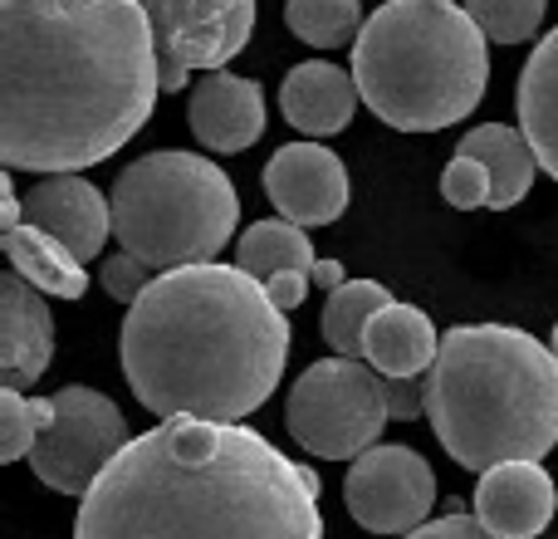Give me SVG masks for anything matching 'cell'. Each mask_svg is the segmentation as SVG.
Returning <instances> with one entry per match:
<instances>
[{"instance_id": "cell-19", "label": "cell", "mask_w": 558, "mask_h": 539, "mask_svg": "<svg viewBox=\"0 0 558 539\" xmlns=\"http://www.w3.org/2000/svg\"><path fill=\"white\" fill-rule=\"evenodd\" d=\"M520 133L530 137L539 167L558 182V25L534 45L520 74Z\"/></svg>"}, {"instance_id": "cell-28", "label": "cell", "mask_w": 558, "mask_h": 539, "mask_svg": "<svg viewBox=\"0 0 558 539\" xmlns=\"http://www.w3.org/2000/svg\"><path fill=\"white\" fill-rule=\"evenodd\" d=\"M387 412L397 422L426 417V378H387Z\"/></svg>"}, {"instance_id": "cell-27", "label": "cell", "mask_w": 558, "mask_h": 539, "mask_svg": "<svg viewBox=\"0 0 558 539\" xmlns=\"http://www.w3.org/2000/svg\"><path fill=\"white\" fill-rule=\"evenodd\" d=\"M153 279H157L153 270H147L143 261H133L128 251H118L113 261H104V289L118 299V304H128V309L143 299V289L153 285Z\"/></svg>"}, {"instance_id": "cell-16", "label": "cell", "mask_w": 558, "mask_h": 539, "mask_svg": "<svg viewBox=\"0 0 558 539\" xmlns=\"http://www.w3.org/2000/svg\"><path fill=\"white\" fill-rule=\"evenodd\" d=\"M357 79L348 69L328 64V59H304L284 74L279 84V113H284L289 128L314 137H328V133H343L353 123V108H357Z\"/></svg>"}, {"instance_id": "cell-20", "label": "cell", "mask_w": 558, "mask_h": 539, "mask_svg": "<svg viewBox=\"0 0 558 539\" xmlns=\"http://www.w3.org/2000/svg\"><path fill=\"white\" fill-rule=\"evenodd\" d=\"M5 255H10V270H15L25 285H35L39 295H54V299H84L88 289V275H84V261L74 251L45 236L39 226H20V231H5Z\"/></svg>"}, {"instance_id": "cell-7", "label": "cell", "mask_w": 558, "mask_h": 539, "mask_svg": "<svg viewBox=\"0 0 558 539\" xmlns=\"http://www.w3.org/2000/svg\"><path fill=\"white\" fill-rule=\"evenodd\" d=\"M387 378L363 358H318L299 373L284 403V427L308 456L357 462L387 427Z\"/></svg>"}, {"instance_id": "cell-32", "label": "cell", "mask_w": 558, "mask_h": 539, "mask_svg": "<svg viewBox=\"0 0 558 539\" xmlns=\"http://www.w3.org/2000/svg\"><path fill=\"white\" fill-rule=\"evenodd\" d=\"M554 358H558V324H554Z\"/></svg>"}, {"instance_id": "cell-30", "label": "cell", "mask_w": 558, "mask_h": 539, "mask_svg": "<svg viewBox=\"0 0 558 539\" xmlns=\"http://www.w3.org/2000/svg\"><path fill=\"white\" fill-rule=\"evenodd\" d=\"M308 279H314V275H299V270H289V275H275L265 289H270V299H275V304L289 314V309H299V304H304V295H308Z\"/></svg>"}, {"instance_id": "cell-24", "label": "cell", "mask_w": 558, "mask_h": 539, "mask_svg": "<svg viewBox=\"0 0 558 539\" xmlns=\"http://www.w3.org/2000/svg\"><path fill=\"white\" fill-rule=\"evenodd\" d=\"M49 422H54V397H25L15 387H0V462H29Z\"/></svg>"}, {"instance_id": "cell-22", "label": "cell", "mask_w": 558, "mask_h": 539, "mask_svg": "<svg viewBox=\"0 0 558 539\" xmlns=\"http://www.w3.org/2000/svg\"><path fill=\"white\" fill-rule=\"evenodd\" d=\"M392 304V289H383L377 279H348L328 295L324 304V338L338 358H363V338L383 309Z\"/></svg>"}, {"instance_id": "cell-5", "label": "cell", "mask_w": 558, "mask_h": 539, "mask_svg": "<svg viewBox=\"0 0 558 539\" xmlns=\"http://www.w3.org/2000/svg\"><path fill=\"white\" fill-rule=\"evenodd\" d=\"M363 104L397 133H441L475 113L490 39L456 0H383L353 45Z\"/></svg>"}, {"instance_id": "cell-26", "label": "cell", "mask_w": 558, "mask_h": 539, "mask_svg": "<svg viewBox=\"0 0 558 539\" xmlns=\"http://www.w3.org/2000/svg\"><path fill=\"white\" fill-rule=\"evenodd\" d=\"M441 196H446L451 206H461V212L490 206V196H495L490 172H485L475 157H461V153H456L451 163H446V172H441Z\"/></svg>"}, {"instance_id": "cell-9", "label": "cell", "mask_w": 558, "mask_h": 539, "mask_svg": "<svg viewBox=\"0 0 558 539\" xmlns=\"http://www.w3.org/2000/svg\"><path fill=\"white\" fill-rule=\"evenodd\" d=\"M153 20L162 94L186 88L196 69L221 74L255 35V0H137Z\"/></svg>"}, {"instance_id": "cell-23", "label": "cell", "mask_w": 558, "mask_h": 539, "mask_svg": "<svg viewBox=\"0 0 558 539\" xmlns=\"http://www.w3.org/2000/svg\"><path fill=\"white\" fill-rule=\"evenodd\" d=\"M284 25L294 29V39H304V45L338 49V45H357L367 15L357 0H289Z\"/></svg>"}, {"instance_id": "cell-15", "label": "cell", "mask_w": 558, "mask_h": 539, "mask_svg": "<svg viewBox=\"0 0 558 539\" xmlns=\"http://www.w3.org/2000/svg\"><path fill=\"white\" fill-rule=\"evenodd\" d=\"M54 358V319L35 285L10 270L0 279V383L25 393Z\"/></svg>"}, {"instance_id": "cell-11", "label": "cell", "mask_w": 558, "mask_h": 539, "mask_svg": "<svg viewBox=\"0 0 558 539\" xmlns=\"http://www.w3.org/2000/svg\"><path fill=\"white\" fill-rule=\"evenodd\" d=\"M265 196L275 202L279 221L289 226H333L348 212V167L324 143H284L265 163Z\"/></svg>"}, {"instance_id": "cell-6", "label": "cell", "mask_w": 558, "mask_h": 539, "mask_svg": "<svg viewBox=\"0 0 558 539\" xmlns=\"http://www.w3.org/2000/svg\"><path fill=\"white\" fill-rule=\"evenodd\" d=\"M108 202H113L118 245L153 275L216 265V251L231 245L235 221H241L235 182L211 157L182 153V147L128 163Z\"/></svg>"}, {"instance_id": "cell-17", "label": "cell", "mask_w": 558, "mask_h": 539, "mask_svg": "<svg viewBox=\"0 0 558 539\" xmlns=\"http://www.w3.org/2000/svg\"><path fill=\"white\" fill-rule=\"evenodd\" d=\"M441 354V338H436L432 319L416 304H387L383 314L367 324L363 338V363L377 368L383 378H426Z\"/></svg>"}, {"instance_id": "cell-4", "label": "cell", "mask_w": 558, "mask_h": 539, "mask_svg": "<svg viewBox=\"0 0 558 539\" xmlns=\"http://www.w3.org/2000/svg\"><path fill=\"white\" fill-rule=\"evenodd\" d=\"M426 417L465 471L544 462L558 442L554 348L510 324L446 328L426 373Z\"/></svg>"}, {"instance_id": "cell-14", "label": "cell", "mask_w": 558, "mask_h": 539, "mask_svg": "<svg viewBox=\"0 0 558 539\" xmlns=\"http://www.w3.org/2000/svg\"><path fill=\"white\" fill-rule=\"evenodd\" d=\"M186 123L211 153H245L265 133V88L231 69L206 74L186 98Z\"/></svg>"}, {"instance_id": "cell-18", "label": "cell", "mask_w": 558, "mask_h": 539, "mask_svg": "<svg viewBox=\"0 0 558 539\" xmlns=\"http://www.w3.org/2000/svg\"><path fill=\"white\" fill-rule=\"evenodd\" d=\"M456 153L475 157V163L490 172V187H495L490 206H495V212H510L514 202H524V196H530V187H534V172H544L539 157H534V147H530V137H524L520 128H510V123L471 128V133L461 137V147H456Z\"/></svg>"}, {"instance_id": "cell-8", "label": "cell", "mask_w": 558, "mask_h": 539, "mask_svg": "<svg viewBox=\"0 0 558 539\" xmlns=\"http://www.w3.org/2000/svg\"><path fill=\"white\" fill-rule=\"evenodd\" d=\"M128 422L118 412L113 397H104L98 387H59L54 393V422L39 436V446L29 452V471L59 495H78L84 501L98 486V476L123 456Z\"/></svg>"}, {"instance_id": "cell-29", "label": "cell", "mask_w": 558, "mask_h": 539, "mask_svg": "<svg viewBox=\"0 0 558 539\" xmlns=\"http://www.w3.org/2000/svg\"><path fill=\"white\" fill-rule=\"evenodd\" d=\"M407 539H500V535H490L475 515H465V511H451V515H441V520H432V525H422V530H412Z\"/></svg>"}, {"instance_id": "cell-25", "label": "cell", "mask_w": 558, "mask_h": 539, "mask_svg": "<svg viewBox=\"0 0 558 539\" xmlns=\"http://www.w3.org/2000/svg\"><path fill=\"white\" fill-rule=\"evenodd\" d=\"M465 10L485 29V39L500 45H524L544 25V0H465Z\"/></svg>"}, {"instance_id": "cell-31", "label": "cell", "mask_w": 558, "mask_h": 539, "mask_svg": "<svg viewBox=\"0 0 558 539\" xmlns=\"http://www.w3.org/2000/svg\"><path fill=\"white\" fill-rule=\"evenodd\" d=\"M25 226V202L15 192V172H0V236Z\"/></svg>"}, {"instance_id": "cell-10", "label": "cell", "mask_w": 558, "mask_h": 539, "mask_svg": "<svg viewBox=\"0 0 558 539\" xmlns=\"http://www.w3.org/2000/svg\"><path fill=\"white\" fill-rule=\"evenodd\" d=\"M343 501L363 530L373 535H412L432 525L436 505V476L422 452L412 446H373L353 462L343 481Z\"/></svg>"}, {"instance_id": "cell-2", "label": "cell", "mask_w": 558, "mask_h": 539, "mask_svg": "<svg viewBox=\"0 0 558 539\" xmlns=\"http://www.w3.org/2000/svg\"><path fill=\"white\" fill-rule=\"evenodd\" d=\"M314 466L251 427L172 417L78 501L74 539H324Z\"/></svg>"}, {"instance_id": "cell-3", "label": "cell", "mask_w": 558, "mask_h": 539, "mask_svg": "<svg viewBox=\"0 0 558 539\" xmlns=\"http://www.w3.org/2000/svg\"><path fill=\"white\" fill-rule=\"evenodd\" d=\"M123 373L153 417L235 427L289 363V319L241 265H192L157 275L123 319Z\"/></svg>"}, {"instance_id": "cell-21", "label": "cell", "mask_w": 558, "mask_h": 539, "mask_svg": "<svg viewBox=\"0 0 558 539\" xmlns=\"http://www.w3.org/2000/svg\"><path fill=\"white\" fill-rule=\"evenodd\" d=\"M235 265L245 275H255L260 285H270L275 275H289V270H299V275L318 270L304 226H289V221H255L241 236V245H235Z\"/></svg>"}, {"instance_id": "cell-12", "label": "cell", "mask_w": 558, "mask_h": 539, "mask_svg": "<svg viewBox=\"0 0 558 539\" xmlns=\"http://www.w3.org/2000/svg\"><path fill=\"white\" fill-rule=\"evenodd\" d=\"M25 221L54 236L78 261H94L113 236V202L78 172L35 177V187L25 192Z\"/></svg>"}, {"instance_id": "cell-13", "label": "cell", "mask_w": 558, "mask_h": 539, "mask_svg": "<svg viewBox=\"0 0 558 539\" xmlns=\"http://www.w3.org/2000/svg\"><path fill=\"white\" fill-rule=\"evenodd\" d=\"M558 511L554 476L539 462L495 466L475 486V520L500 539H539Z\"/></svg>"}, {"instance_id": "cell-1", "label": "cell", "mask_w": 558, "mask_h": 539, "mask_svg": "<svg viewBox=\"0 0 558 539\" xmlns=\"http://www.w3.org/2000/svg\"><path fill=\"white\" fill-rule=\"evenodd\" d=\"M162 94L137 0H0V163L84 172L143 133Z\"/></svg>"}]
</instances>
